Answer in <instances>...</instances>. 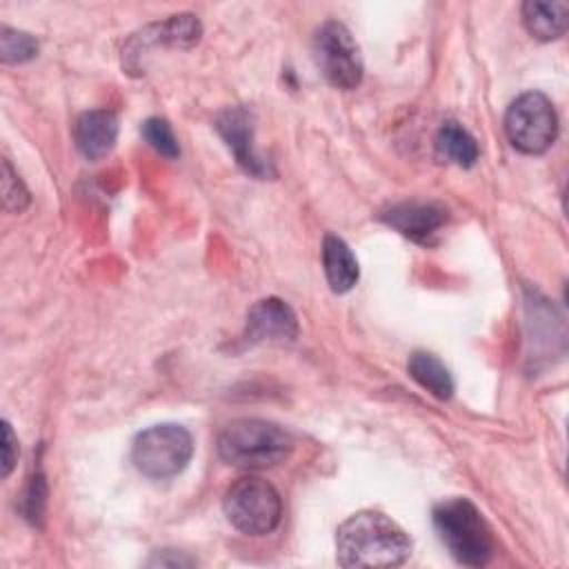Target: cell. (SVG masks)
<instances>
[{
    "label": "cell",
    "mask_w": 569,
    "mask_h": 569,
    "mask_svg": "<svg viewBox=\"0 0 569 569\" xmlns=\"http://www.w3.org/2000/svg\"><path fill=\"white\" fill-rule=\"evenodd\" d=\"M411 553L407 531L376 509L349 516L336 531V558L340 567H398Z\"/></svg>",
    "instance_id": "1"
},
{
    "label": "cell",
    "mask_w": 569,
    "mask_h": 569,
    "mask_svg": "<svg viewBox=\"0 0 569 569\" xmlns=\"http://www.w3.org/2000/svg\"><path fill=\"white\" fill-rule=\"evenodd\" d=\"M433 527L456 562L465 567H485L496 553L493 533L467 498H449L433 507Z\"/></svg>",
    "instance_id": "2"
},
{
    "label": "cell",
    "mask_w": 569,
    "mask_h": 569,
    "mask_svg": "<svg viewBox=\"0 0 569 569\" xmlns=\"http://www.w3.org/2000/svg\"><path fill=\"white\" fill-rule=\"evenodd\" d=\"M291 447L284 429L260 418L233 420L218 436L220 458L242 469L276 467L291 453Z\"/></svg>",
    "instance_id": "3"
},
{
    "label": "cell",
    "mask_w": 569,
    "mask_h": 569,
    "mask_svg": "<svg viewBox=\"0 0 569 569\" xmlns=\"http://www.w3.org/2000/svg\"><path fill=\"white\" fill-rule=\"evenodd\" d=\"M227 520L247 536L271 533L282 518V500L276 487L258 476L238 478L222 498Z\"/></svg>",
    "instance_id": "4"
},
{
    "label": "cell",
    "mask_w": 569,
    "mask_h": 569,
    "mask_svg": "<svg viewBox=\"0 0 569 569\" xmlns=\"http://www.w3.org/2000/svg\"><path fill=\"white\" fill-rule=\"evenodd\" d=\"M193 456V438L180 425H153L140 431L131 445V462L151 480L178 476Z\"/></svg>",
    "instance_id": "5"
},
{
    "label": "cell",
    "mask_w": 569,
    "mask_h": 569,
    "mask_svg": "<svg viewBox=\"0 0 569 569\" xmlns=\"http://www.w3.org/2000/svg\"><path fill=\"white\" fill-rule=\"evenodd\" d=\"M505 133L518 151L545 153L558 136V113L551 100L540 91L518 96L505 113Z\"/></svg>",
    "instance_id": "6"
},
{
    "label": "cell",
    "mask_w": 569,
    "mask_h": 569,
    "mask_svg": "<svg viewBox=\"0 0 569 569\" xmlns=\"http://www.w3.org/2000/svg\"><path fill=\"white\" fill-rule=\"evenodd\" d=\"M313 58L320 73L336 89H356L362 82V56L351 31L338 22L327 20L318 27L313 38Z\"/></svg>",
    "instance_id": "7"
},
{
    "label": "cell",
    "mask_w": 569,
    "mask_h": 569,
    "mask_svg": "<svg viewBox=\"0 0 569 569\" xmlns=\"http://www.w3.org/2000/svg\"><path fill=\"white\" fill-rule=\"evenodd\" d=\"M200 33H202V27L198 18L191 13H178L164 22H153L144 27L138 36H133L127 49H122V67H127L133 73L140 69L138 62L147 47L169 44V47L189 49L200 40Z\"/></svg>",
    "instance_id": "8"
},
{
    "label": "cell",
    "mask_w": 569,
    "mask_h": 569,
    "mask_svg": "<svg viewBox=\"0 0 569 569\" xmlns=\"http://www.w3.org/2000/svg\"><path fill=\"white\" fill-rule=\"evenodd\" d=\"M216 129L247 173L256 178L269 176V164L253 149L251 111L244 107H227L216 116Z\"/></svg>",
    "instance_id": "9"
},
{
    "label": "cell",
    "mask_w": 569,
    "mask_h": 569,
    "mask_svg": "<svg viewBox=\"0 0 569 569\" xmlns=\"http://www.w3.org/2000/svg\"><path fill=\"white\" fill-rule=\"evenodd\" d=\"M389 227L400 231L405 238L429 244L447 222V209L438 202H400L380 216Z\"/></svg>",
    "instance_id": "10"
},
{
    "label": "cell",
    "mask_w": 569,
    "mask_h": 569,
    "mask_svg": "<svg viewBox=\"0 0 569 569\" xmlns=\"http://www.w3.org/2000/svg\"><path fill=\"white\" fill-rule=\"evenodd\" d=\"M298 336V318L280 298L258 300L247 313L244 340L249 345L264 340H293Z\"/></svg>",
    "instance_id": "11"
},
{
    "label": "cell",
    "mask_w": 569,
    "mask_h": 569,
    "mask_svg": "<svg viewBox=\"0 0 569 569\" xmlns=\"http://www.w3.org/2000/svg\"><path fill=\"white\" fill-rule=\"evenodd\" d=\"M118 138V118L107 109H91L76 118L73 140L87 160L104 158Z\"/></svg>",
    "instance_id": "12"
},
{
    "label": "cell",
    "mask_w": 569,
    "mask_h": 569,
    "mask_svg": "<svg viewBox=\"0 0 569 569\" xmlns=\"http://www.w3.org/2000/svg\"><path fill=\"white\" fill-rule=\"evenodd\" d=\"M322 267L327 282L336 293H345L358 282V260L351 253L349 244L333 233H327L322 240Z\"/></svg>",
    "instance_id": "13"
},
{
    "label": "cell",
    "mask_w": 569,
    "mask_h": 569,
    "mask_svg": "<svg viewBox=\"0 0 569 569\" xmlns=\"http://www.w3.org/2000/svg\"><path fill=\"white\" fill-rule=\"evenodd\" d=\"M522 22L533 38L542 42L558 40L565 36L569 24V4L565 0H529L522 4Z\"/></svg>",
    "instance_id": "14"
},
{
    "label": "cell",
    "mask_w": 569,
    "mask_h": 569,
    "mask_svg": "<svg viewBox=\"0 0 569 569\" xmlns=\"http://www.w3.org/2000/svg\"><path fill=\"white\" fill-rule=\"evenodd\" d=\"M409 376L427 389L438 400H449L453 396V378L449 369L429 351H416L409 356L407 362Z\"/></svg>",
    "instance_id": "15"
},
{
    "label": "cell",
    "mask_w": 569,
    "mask_h": 569,
    "mask_svg": "<svg viewBox=\"0 0 569 569\" xmlns=\"http://www.w3.org/2000/svg\"><path fill=\"white\" fill-rule=\"evenodd\" d=\"M436 149L442 158L458 167H471L480 153L476 138L458 122H445L438 129Z\"/></svg>",
    "instance_id": "16"
},
{
    "label": "cell",
    "mask_w": 569,
    "mask_h": 569,
    "mask_svg": "<svg viewBox=\"0 0 569 569\" xmlns=\"http://www.w3.org/2000/svg\"><path fill=\"white\" fill-rule=\"evenodd\" d=\"M38 53V42L33 36L2 27L0 29V58L2 62H24Z\"/></svg>",
    "instance_id": "17"
},
{
    "label": "cell",
    "mask_w": 569,
    "mask_h": 569,
    "mask_svg": "<svg viewBox=\"0 0 569 569\" xmlns=\"http://www.w3.org/2000/svg\"><path fill=\"white\" fill-rule=\"evenodd\" d=\"M140 133L164 158H178L180 156V147H178V140L173 136V129L164 118H147L140 127Z\"/></svg>",
    "instance_id": "18"
},
{
    "label": "cell",
    "mask_w": 569,
    "mask_h": 569,
    "mask_svg": "<svg viewBox=\"0 0 569 569\" xmlns=\"http://www.w3.org/2000/svg\"><path fill=\"white\" fill-rule=\"evenodd\" d=\"M2 200H4V209L13 213L24 211L29 204V191L11 169L9 160H2Z\"/></svg>",
    "instance_id": "19"
},
{
    "label": "cell",
    "mask_w": 569,
    "mask_h": 569,
    "mask_svg": "<svg viewBox=\"0 0 569 569\" xmlns=\"http://www.w3.org/2000/svg\"><path fill=\"white\" fill-rule=\"evenodd\" d=\"M18 458V440L7 420H2V478H7Z\"/></svg>",
    "instance_id": "20"
},
{
    "label": "cell",
    "mask_w": 569,
    "mask_h": 569,
    "mask_svg": "<svg viewBox=\"0 0 569 569\" xmlns=\"http://www.w3.org/2000/svg\"><path fill=\"white\" fill-rule=\"evenodd\" d=\"M44 500V482H42V478L38 476V478H33L31 480V487H29V498H27V505H29V509H27V516L31 518V520H36V516H40V507H38V502H42Z\"/></svg>",
    "instance_id": "21"
}]
</instances>
